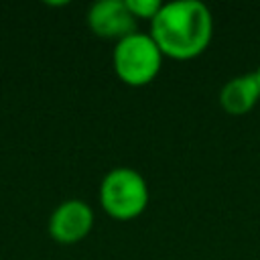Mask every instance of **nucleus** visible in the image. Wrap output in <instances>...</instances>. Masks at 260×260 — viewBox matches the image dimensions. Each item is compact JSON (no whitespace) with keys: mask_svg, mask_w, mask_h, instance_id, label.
Listing matches in <instances>:
<instances>
[{"mask_svg":"<svg viewBox=\"0 0 260 260\" xmlns=\"http://www.w3.org/2000/svg\"><path fill=\"white\" fill-rule=\"evenodd\" d=\"M150 22V37L158 49L177 59L199 55L213 30L211 12L199 0L165 2Z\"/></svg>","mask_w":260,"mask_h":260,"instance_id":"obj_1","label":"nucleus"},{"mask_svg":"<svg viewBox=\"0 0 260 260\" xmlns=\"http://www.w3.org/2000/svg\"><path fill=\"white\" fill-rule=\"evenodd\" d=\"M100 199L112 217L130 219L146 207L148 187L138 171L130 167H116L102 179Z\"/></svg>","mask_w":260,"mask_h":260,"instance_id":"obj_2","label":"nucleus"},{"mask_svg":"<svg viewBox=\"0 0 260 260\" xmlns=\"http://www.w3.org/2000/svg\"><path fill=\"white\" fill-rule=\"evenodd\" d=\"M162 51L146 32H130L116 43L114 69L130 85L148 83L160 69Z\"/></svg>","mask_w":260,"mask_h":260,"instance_id":"obj_3","label":"nucleus"},{"mask_svg":"<svg viewBox=\"0 0 260 260\" xmlns=\"http://www.w3.org/2000/svg\"><path fill=\"white\" fill-rule=\"evenodd\" d=\"M91 207L81 199H67L53 209L49 217V234L61 244H73L91 230Z\"/></svg>","mask_w":260,"mask_h":260,"instance_id":"obj_4","label":"nucleus"},{"mask_svg":"<svg viewBox=\"0 0 260 260\" xmlns=\"http://www.w3.org/2000/svg\"><path fill=\"white\" fill-rule=\"evenodd\" d=\"M91 30L100 37H116L118 41L136 30V16L128 10L126 0H98L87 12Z\"/></svg>","mask_w":260,"mask_h":260,"instance_id":"obj_5","label":"nucleus"},{"mask_svg":"<svg viewBox=\"0 0 260 260\" xmlns=\"http://www.w3.org/2000/svg\"><path fill=\"white\" fill-rule=\"evenodd\" d=\"M260 98V83L256 73H244L223 83L219 91V104L230 114H246Z\"/></svg>","mask_w":260,"mask_h":260,"instance_id":"obj_6","label":"nucleus"},{"mask_svg":"<svg viewBox=\"0 0 260 260\" xmlns=\"http://www.w3.org/2000/svg\"><path fill=\"white\" fill-rule=\"evenodd\" d=\"M128 10L136 16V18H154L156 12L160 10L162 2L160 0H126Z\"/></svg>","mask_w":260,"mask_h":260,"instance_id":"obj_7","label":"nucleus"},{"mask_svg":"<svg viewBox=\"0 0 260 260\" xmlns=\"http://www.w3.org/2000/svg\"><path fill=\"white\" fill-rule=\"evenodd\" d=\"M254 73H256V77H258V83H260V65H258V69H256Z\"/></svg>","mask_w":260,"mask_h":260,"instance_id":"obj_8","label":"nucleus"}]
</instances>
